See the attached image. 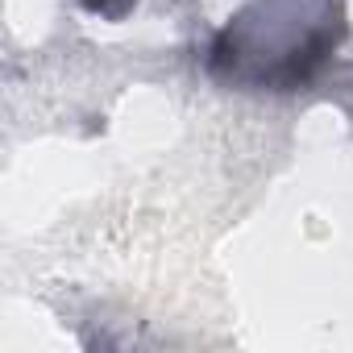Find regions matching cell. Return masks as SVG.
Returning a JSON list of instances; mask_svg holds the SVG:
<instances>
[{
  "label": "cell",
  "instance_id": "6da1fadb",
  "mask_svg": "<svg viewBox=\"0 0 353 353\" xmlns=\"http://www.w3.org/2000/svg\"><path fill=\"white\" fill-rule=\"evenodd\" d=\"M341 0H254L212 42V71L237 83L299 88L341 42Z\"/></svg>",
  "mask_w": 353,
  "mask_h": 353
},
{
  "label": "cell",
  "instance_id": "7a4b0ae2",
  "mask_svg": "<svg viewBox=\"0 0 353 353\" xmlns=\"http://www.w3.org/2000/svg\"><path fill=\"white\" fill-rule=\"evenodd\" d=\"M79 5L88 9V13H96V17H108V21H121L137 0H79Z\"/></svg>",
  "mask_w": 353,
  "mask_h": 353
}]
</instances>
